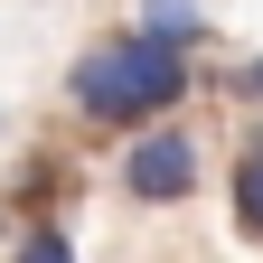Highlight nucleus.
Masks as SVG:
<instances>
[{"instance_id": "f257e3e1", "label": "nucleus", "mask_w": 263, "mask_h": 263, "mask_svg": "<svg viewBox=\"0 0 263 263\" xmlns=\"http://www.w3.org/2000/svg\"><path fill=\"white\" fill-rule=\"evenodd\" d=\"M188 94H197V57L170 47V38H151V28H104V38H85L76 66H66V113L85 132H113V141L170 122Z\"/></svg>"}, {"instance_id": "39448f33", "label": "nucleus", "mask_w": 263, "mask_h": 263, "mask_svg": "<svg viewBox=\"0 0 263 263\" xmlns=\"http://www.w3.org/2000/svg\"><path fill=\"white\" fill-rule=\"evenodd\" d=\"M132 28H151V38H170V47H188V57L216 38L207 0H141V10H132Z\"/></svg>"}, {"instance_id": "7ed1b4c3", "label": "nucleus", "mask_w": 263, "mask_h": 263, "mask_svg": "<svg viewBox=\"0 0 263 263\" xmlns=\"http://www.w3.org/2000/svg\"><path fill=\"white\" fill-rule=\"evenodd\" d=\"M226 216H235L245 245H263V113L245 122V141L226 151Z\"/></svg>"}, {"instance_id": "423d86ee", "label": "nucleus", "mask_w": 263, "mask_h": 263, "mask_svg": "<svg viewBox=\"0 0 263 263\" xmlns=\"http://www.w3.org/2000/svg\"><path fill=\"white\" fill-rule=\"evenodd\" d=\"M0 263H76V226H66V216H38V226H19Z\"/></svg>"}, {"instance_id": "f03ea898", "label": "nucleus", "mask_w": 263, "mask_h": 263, "mask_svg": "<svg viewBox=\"0 0 263 263\" xmlns=\"http://www.w3.org/2000/svg\"><path fill=\"white\" fill-rule=\"evenodd\" d=\"M113 188L132 197V207H188L197 188H207V151H197V132L170 113L151 132H132V141L113 151Z\"/></svg>"}, {"instance_id": "20e7f679", "label": "nucleus", "mask_w": 263, "mask_h": 263, "mask_svg": "<svg viewBox=\"0 0 263 263\" xmlns=\"http://www.w3.org/2000/svg\"><path fill=\"white\" fill-rule=\"evenodd\" d=\"M57 197H66V160H57V151H38V160H28V179H19L10 197H0V226L19 235V226H38V216H57Z\"/></svg>"}, {"instance_id": "0eeeda50", "label": "nucleus", "mask_w": 263, "mask_h": 263, "mask_svg": "<svg viewBox=\"0 0 263 263\" xmlns=\"http://www.w3.org/2000/svg\"><path fill=\"white\" fill-rule=\"evenodd\" d=\"M216 85H226V104L263 113V47H254V57H226V66H216Z\"/></svg>"}]
</instances>
